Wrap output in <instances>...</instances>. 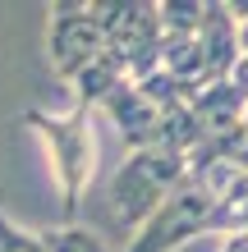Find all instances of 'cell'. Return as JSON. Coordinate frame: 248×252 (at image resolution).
Here are the masks:
<instances>
[{
    "label": "cell",
    "instance_id": "1",
    "mask_svg": "<svg viewBox=\"0 0 248 252\" xmlns=\"http://www.w3.org/2000/svg\"><path fill=\"white\" fill-rule=\"evenodd\" d=\"M23 124L46 147L55 188H60L65 225H74V216L83 206V192H87V184H92V174H97V124H92V110L69 106L65 115H51V110L33 106V110H23Z\"/></svg>",
    "mask_w": 248,
    "mask_h": 252
},
{
    "label": "cell",
    "instance_id": "2",
    "mask_svg": "<svg viewBox=\"0 0 248 252\" xmlns=\"http://www.w3.org/2000/svg\"><path fill=\"white\" fill-rule=\"evenodd\" d=\"M188 174V156L175 147H138L124 156V165L110 174V211L124 225L142 229L152 211L161 206Z\"/></svg>",
    "mask_w": 248,
    "mask_h": 252
},
{
    "label": "cell",
    "instance_id": "3",
    "mask_svg": "<svg viewBox=\"0 0 248 252\" xmlns=\"http://www.w3.org/2000/svg\"><path fill=\"white\" fill-rule=\"evenodd\" d=\"M212 211H216V192L202 179L184 174V184L152 211L147 225L134 229V243L124 252H175V248L202 239V234H216L212 229Z\"/></svg>",
    "mask_w": 248,
    "mask_h": 252
},
{
    "label": "cell",
    "instance_id": "4",
    "mask_svg": "<svg viewBox=\"0 0 248 252\" xmlns=\"http://www.w3.org/2000/svg\"><path fill=\"white\" fill-rule=\"evenodd\" d=\"M106 51L120 60L129 83H142L161 69V14L156 5H92Z\"/></svg>",
    "mask_w": 248,
    "mask_h": 252
},
{
    "label": "cell",
    "instance_id": "5",
    "mask_svg": "<svg viewBox=\"0 0 248 252\" xmlns=\"http://www.w3.org/2000/svg\"><path fill=\"white\" fill-rule=\"evenodd\" d=\"M46 51L51 64L65 83H74L78 73L106 51V37H101L97 9L92 5H55L51 23H46Z\"/></svg>",
    "mask_w": 248,
    "mask_h": 252
},
{
    "label": "cell",
    "instance_id": "6",
    "mask_svg": "<svg viewBox=\"0 0 248 252\" xmlns=\"http://www.w3.org/2000/svg\"><path fill=\"white\" fill-rule=\"evenodd\" d=\"M101 110H106L110 124L120 128V138L129 142V152H138V147H156V142H161V110H156V101L142 92L138 83L124 78L106 101H101Z\"/></svg>",
    "mask_w": 248,
    "mask_h": 252
},
{
    "label": "cell",
    "instance_id": "7",
    "mask_svg": "<svg viewBox=\"0 0 248 252\" xmlns=\"http://www.w3.org/2000/svg\"><path fill=\"white\" fill-rule=\"evenodd\" d=\"M202 83H225L230 73L239 69L244 51H239V23L235 14H230V5H221V0H207V14H202Z\"/></svg>",
    "mask_w": 248,
    "mask_h": 252
},
{
    "label": "cell",
    "instance_id": "8",
    "mask_svg": "<svg viewBox=\"0 0 248 252\" xmlns=\"http://www.w3.org/2000/svg\"><path fill=\"white\" fill-rule=\"evenodd\" d=\"M212 229L221 234H248V174H239L221 197H216V211H212Z\"/></svg>",
    "mask_w": 248,
    "mask_h": 252
},
{
    "label": "cell",
    "instance_id": "9",
    "mask_svg": "<svg viewBox=\"0 0 248 252\" xmlns=\"http://www.w3.org/2000/svg\"><path fill=\"white\" fill-rule=\"evenodd\" d=\"M41 243H46V252H110L92 229H83V225H55V229L41 234Z\"/></svg>",
    "mask_w": 248,
    "mask_h": 252
},
{
    "label": "cell",
    "instance_id": "10",
    "mask_svg": "<svg viewBox=\"0 0 248 252\" xmlns=\"http://www.w3.org/2000/svg\"><path fill=\"white\" fill-rule=\"evenodd\" d=\"M0 252H46V243H41V234L14 225V220L0 211Z\"/></svg>",
    "mask_w": 248,
    "mask_h": 252
},
{
    "label": "cell",
    "instance_id": "11",
    "mask_svg": "<svg viewBox=\"0 0 248 252\" xmlns=\"http://www.w3.org/2000/svg\"><path fill=\"white\" fill-rule=\"evenodd\" d=\"M221 252H248V234H225V239H221Z\"/></svg>",
    "mask_w": 248,
    "mask_h": 252
}]
</instances>
